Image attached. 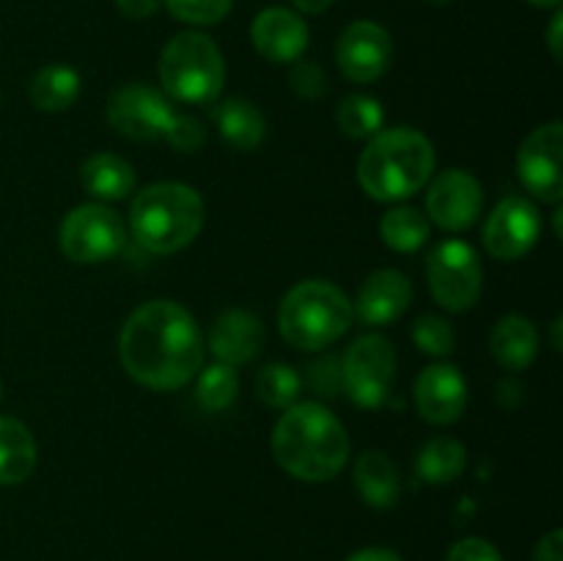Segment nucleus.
<instances>
[{"mask_svg":"<svg viewBox=\"0 0 563 561\" xmlns=\"http://www.w3.org/2000/svg\"><path fill=\"white\" fill-rule=\"evenodd\" d=\"M561 31H563V14H561V11H555L553 22H550V31H548L550 53H553L555 61L563 58V53H561Z\"/></svg>","mask_w":563,"mask_h":561,"instance_id":"nucleus-39","label":"nucleus"},{"mask_svg":"<svg viewBox=\"0 0 563 561\" xmlns=\"http://www.w3.org/2000/svg\"><path fill=\"white\" fill-rule=\"evenodd\" d=\"M563 127L561 121H548L537 127L531 135L522 141L517 152V174L528 193L542 198L544 204H559L563 198Z\"/></svg>","mask_w":563,"mask_h":561,"instance_id":"nucleus-11","label":"nucleus"},{"mask_svg":"<svg viewBox=\"0 0 563 561\" xmlns=\"http://www.w3.org/2000/svg\"><path fill=\"white\" fill-rule=\"evenodd\" d=\"M163 6V0H115V9L126 16V20H148Z\"/></svg>","mask_w":563,"mask_h":561,"instance_id":"nucleus-36","label":"nucleus"},{"mask_svg":"<svg viewBox=\"0 0 563 561\" xmlns=\"http://www.w3.org/2000/svg\"><path fill=\"white\" fill-rule=\"evenodd\" d=\"M467 405V385L465 377L456 366L449 363H434L427 366L416 380V407L423 421L454 424L465 413Z\"/></svg>","mask_w":563,"mask_h":561,"instance_id":"nucleus-15","label":"nucleus"},{"mask_svg":"<svg viewBox=\"0 0 563 561\" xmlns=\"http://www.w3.org/2000/svg\"><path fill=\"white\" fill-rule=\"evenodd\" d=\"M0 399H3V385H0Z\"/></svg>","mask_w":563,"mask_h":561,"instance_id":"nucleus-44","label":"nucleus"},{"mask_svg":"<svg viewBox=\"0 0 563 561\" xmlns=\"http://www.w3.org/2000/svg\"><path fill=\"white\" fill-rule=\"evenodd\" d=\"M434 146L410 127L379 130L357 160V182L374 201H405L429 185Z\"/></svg>","mask_w":563,"mask_h":561,"instance_id":"nucleus-3","label":"nucleus"},{"mask_svg":"<svg viewBox=\"0 0 563 561\" xmlns=\"http://www.w3.org/2000/svg\"><path fill=\"white\" fill-rule=\"evenodd\" d=\"M396 383V350L385 336L366 333L341 358V388L357 407L377 410Z\"/></svg>","mask_w":563,"mask_h":561,"instance_id":"nucleus-7","label":"nucleus"},{"mask_svg":"<svg viewBox=\"0 0 563 561\" xmlns=\"http://www.w3.org/2000/svg\"><path fill=\"white\" fill-rule=\"evenodd\" d=\"M251 42L273 64H295L308 47V25L297 11L269 6L253 20Z\"/></svg>","mask_w":563,"mask_h":561,"instance_id":"nucleus-16","label":"nucleus"},{"mask_svg":"<svg viewBox=\"0 0 563 561\" xmlns=\"http://www.w3.org/2000/svg\"><path fill=\"white\" fill-rule=\"evenodd\" d=\"M528 3L539 6V9H559L561 0H528Z\"/></svg>","mask_w":563,"mask_h":561,"instance_id":"nucleus-41","label":"nucleus"},{"mask_svg":"<svg viewBox=\"0 0 563 561\" xmlns=\"http://www.w3.org/2000/svg\"><path fill=\"white\" fill-rule=\"evenodd\" d=\"M256 396L273 410H286L300 396V374L289 363H269L258 372Z\"/></svg>","mask_w":563,"mask_h":561,"instance_id":"nucleus-28","label":"nucleus"},{"mask_svg":"<svg viewBox=\"0 0 563 561\" xmlns=\"http://www.w3.org/2000/svg\"><path fill=\"white\" fill-rule=\"evenodd\" d=\"M267 333H264L262 319L253 317L251 311H234L220 314V319L214 322L212 333H209V350L218 358V363L225 366H245L253 358L262 352Z\"/></svg>","mask_w":563,"mask_h":561,"instance_id":"nucleus-18","label":"nucleus"},{"mask_svg":"<svg viewBox=\"0 0 563 561\" xmlns=\"http://www.w3.org/2000/svg\"><path fill=\"white\" fill-rule=\"evenodd\" d=\"M542 234L539 209L528 198L509 196L493 209L484 223V245L489 256L500 262H517L526 256Z\"/></svg>","mask_w":563,"mask_h":561,"instance_id":"nucleus-12","label":"nucleus"},{"mask_svg":"<svg viewBox=\"0 0 563 561\" xmlns=\"http://www.w3.org/2000/svg\"><path fill=\"white\" fill-rule=\"evenodd\" d=\"M352 319V300L330 280H302L286 292L278 306L280 336L302 352L335 344L350 330Z\"/></svg>","mask_w":563,"mask_h":561,"instance_id":"nucleus-5","label":"nucleus"},{"mask_svg":"<svg viewBox=\"0 0 563 561\" xmlns=\"http://www.w3.org/2000/svg\"><path fill=\"white\" fill-rule=\"evenodd\" d=\"M165 138H168L176 152H198L207 143V127L196 116L174 113L168 130H165Z\"/></svg>","mask_w":563,"mask_h":561,"instance_id":"nucleus-32","label":"nucleus"},{"mask_svg":"<svg viewBox=\"0 0 563 561\" xmlns=\"http://www.w3.org/2000/svg\"><path fill=\"white\" fill-rule=\"evenodd\" d=\"M339 363V358L335 355H328L322 358L319 363H313L311 366V388L317 391V394H335V388L341 385V369H335V372H330V369Z\"/></svg>","mask_w":563,"mask_h":561,"instance_id":"nucleus-35","label":"nucleus"},{"mask_svg":"<svg viewBox=\"0 0 563 561\" xmlns=\"http://www.w3.org/2000/svg\"><path fill=\"white\" fill-rule=\"evenodd\" d=\"M27 97H31L33 108L44 110V113H60L80 97V75L66 64L44 66L33 75Z\"/></svg>","mask_w":563,"mask_h":561,"instance_id":"nucleus-24","label":"nucleus"},{"mask_svg":"<svg viewBox=\"0 0 563 561\" xmlns=\"http://www.w3.org/2000/svg\"><path fill=\"white\" fill-rule=\"evenodd\" d=\"M445 561H504L500 559L498 548L489 544L482 537H465L449 550V559Z\"/></svg>","mask_w":563,"mask_h":561,"instance_id":"nucleus-34","label":"nucleus"},{"mask_svg":"<svg viewBox=\"0 0 563 561\" xmlns=\"http://www.w3.org/2000/svg\"><path fill=\"white\" fill-rule=\"evenodd\" d=\"M234 0H163L165 9L187 25H214L225 20Z\"/></svg>","mask_w":563,"mask_h":561,"instance_id":"nucleus-31","label":"nucleus"},{"mask_svg":"<svg viewBox=\"0 0 563 561\" xmlns=\"http://www.w3.org/2000/svg\"><path fill=\"white\" fill-rule=\"evenodd\" d=\"M159 82H163L165 94L176 102H218L225 86L223 53L203 33H176L159 55Z\"/></svg>","mask_w":563,"mask_h":561,"instance_id":"nucleus-6","label":"nucleus"},{"mask_svg":"<svg viewBox=\"0 0 563 561\" xmlns=\"http://www.w3.org/2000/svg\"><path fill=\"white\" fill-rule=\"evenodd\" d=\"M203 336L196 317L174 300H152L126 317L119 358L135 383L152 391H176L203 366Z\"/></svg>","mask_w":563,"mask_h":561,"instance_id":"nucleus-1","label":"nucleus"},{"mask_svg":"<svg viewBox=\"0 0 563 561\" xmlns=\"http://www.w3.org/2000/svg\"><path fill=\"white\" fill-rule=\"evenodd\" d=\"M291 6L297 11H302V14H322L324 9L333 6V0H291Z\"/></svg>","mask_w":563,"mask_h":561,"instance_id":"nucleus-40","label":"nucleus"},{"mask_svg":"<svg viewBox=\"0 0 563 561\" xmlns=\"http://www.w3.org/2000/svg\"><path fill=\"white\" fill-rule=\"evenodd\" d=\"M80 185L86 187L88 196L99 201H124L135 193L137 176L135 168L119 154H93L82 163Z\"/></svg>","mask_w":563,"mask_h":561,"instance_id":"nucleus-21","label":"nucleus"},{"mask_svg":"<svg viewBox=\"0 0 563 561\" xmlns=\"http://www.w3.org/2000/svg\"><path fill=\"white\" fill-rule=\"evenodd\" d=\"M176 110L170 108L168 97L163 91L143 82L113 91L108 102V121L119 135L130 141H157L165 138L170 119Z\"/></svg>","mask_w":563,"mask_h":561,"instance_id":"nucleus-10","label":"nucleus"},{"mask_svg":"<svg viewBox=\"0 0 563 561\" xmlns=\"http://www.w3.org/2000/svg\"><path fill=\"white\" fill-rule=\"evenodd\" d=\"M390 61H394V42L383 25L372 20H357L344 28L335 47V64L346 80H379L390 69Z\"/></svg>","mask_w":563,"mask_h":561,"instance_id":"nucleus-13","label":"nucleus"},{"mask_svg":"<svg viewBox=\"0 0 563 561\" xmlns=\"http://www.w3.org/2000/svg\"><path fill=\"white\" fill-rule=\"evenodd\" d=\"M355 487L363 504L374 509H394L401 495L399 465L385 451H363L355 462Z\"/></svg>","mask_w":563,"mask_h":561,"instance_id":"nucleus-19","label":"nucleus"},{"mask_svg":"<svg viewBox=\"0 0 563 561\" xmlns=\"http://www.w3.org/2000/svg\"><path fill=\"white\" fill-rule=\"evenodd\" d=\"M38 449L31 429L22 421L0 416V484H22L36 471Z\"/></svg>","mask_w":563,"mask_h":561,"instance_id":"nucleus-23","label":"nucleus"},{"mask_svg":"<svg viewBox=\"0 0 563 561\" xmlns=\"http://www.w3.org/2000/svg\"><path fill=\"white\" fill-rule=\"evenodd\" d=\"M410 300L412 286L405 273L390 267L377 270L374 275H368V280L357 292V300L352 302V314L363 324L383 328V324L396 322L410 308Z\"/></svg>","mask_w":563,"mask_h":561,"instance_id":"nucleus-17","label":"nucleus"},{"mask_svg":"<svg viewBox=\"0 0 563 561\" xmlns=\"http://www.w3.org/2000/svg\"><path fill=\"white\" fill-rule=\"evenodd\" d=\"M484 190L473 174L462 168L443 170L427 190V218L443 231H465L478 220Z\"/></svg>","mask_w":563,"mask_h":561,"instance_id":"nucleus-14","label":"nucleus"},{"mask_svg":"<svg viewBox=\"0 0 563 561\" xmlns=\"http://www.w3.org/2000/svg\"><path fill=\"white\" fill-rule=\"evenodd\" d=\"M60 251L77 264H99L124 248L126 229L115 209L104 204H80L64 218L58 231Z\"/></svg>","mask_w":563,"mask_h":561,"instance_id":"nucleus-8","label":"nucleus"},{"mask_svg":"<svg viewBox=\"0 0 563 561\" xmlns=\"http://www.w3.org/2000/svg\"><path fill=\"white\" fill-rule=\"evenodd\" d=\"M236 388H240V380H236L234 366L212 363V366L203 369L201 377H198V405L209 413L225 410V407H231V402L236 399Z\"/></svg>","mask_w":563,"mask_h":561,"instance_id":"nucleus-29","label":"nucleus"},{"mask_svg":"<svg viewBox=\"0 0 563 561\" xmlns=\"http://www.w3.org/2000/svg\"><path fill=\"white\" fill-rule=\"evenodd\" d=\"M553 346L561 350V317L553 322Z\"/></svg>","mask_w":563,"mask_h":561,"instance_id":"nucleus-42","label":"nucleus"},{"mask_svg":"<svg viewBox=\"0 0 563 561\" xmlns=\"http://www.w3.org/2000/svg\"><path fill=\"white\" fill-rule=\"evenodd\" d=\"M429 292L449 311H467L482 297L484 270L478 253L462 240H445L427 262Z\"/></svg>","mask_w":563,"mask_h":561,"instance_id":"nucleus-9","label":"nucleus"},{"mask_svg":"<svg viewBox=\"0 0 563 561\" xmlns=\"http://www.w3.org/2000/svg\"><path fill=\"white\" fill-rule=\"evenodd\" d=\"M273 457L300 482H330L350 460V435L324 405L295 402L275 424Z\"/></svg>","mask_w":563,"mask_h":561,"instance_id":"nucleus-2","label":"nucleus"},{"mask_svg":"<svg viewBox=\"0 0 563 561\" xmlns=\"http://www.w3.org/2000/svg\"><path fill=\"white\" fill-rule=\"evenodd\" d=\"M207 207L196 187L181 182H154L143 187L130 207L135 240L152 253H176L203 229Z\"/></svg>","mask_w":563,"mask_h":561,"instance_id":"nucleus-4","label":"nucleus"},{"mask_svg":"<svg viewBox=\"0 0 563 561\" xmlns=\"http://www.w3.org/2000/svg\"><path fill=\"white\" fill-rule=\"evenodd\" d=\"M214 121L229 146L240 148V152H251V148L262 146L264 135H267V119L262 110L245 97H229L214 108Z\"/></svg>","mask_w":563,"mask_h":561,"instance_id":"nucleus-22","label":"nucleus"},{"mask_svg":"<svg viewBox=\"0 0 563 561\" xmlns=\"http://www.w3.org/2000/svg\"><path fill=\"white\" fill-rule=\"evenodd\" d=\"M493 358L509 372H522L531 366L539 355V330L537 324L520 314H509L500 319L489 336Z\"/></svg>","mask_w":563,"mask_h":561,"instance_id":"nucleus-20","label":"nucleus"},{"mask_svg":"<svg viewBox=\"0 0 563 561\" xmlns=\"http://www.w3.org/2000/svg\"><path fill=\"white\" fill-rule=\"evenodd\" d=\"M427 3H432V6H445V3H451V0H427Z\"/></svg>","mask_w":563,"mask_h":561,"instance_id":"nucleus-43","label":"nucleus"},{"mask_svg":"<svg viewBox=\"0 0 563 561\" xmlns=\"http://www.w3.org/2000/svg\"><path fill=\"white\" fill-rule=\"evenodd\" d=\"M412 341L421 352L432 358H445L454 352V330H451L449 319L434 317V314H423V317L416 319L412 324Z\"/></svg>","mask_w":563,"mask_h":561,"instance_id":"nucleus-30","label":"nucleus"},{"mask_svg":"<svg viewBox=\"0 0 563 561\" xmlns=\"http://www.w3.org/2000/svg\"><path fill=\"white\" fill-rule=\"evenodd\" d=\"M289 86L297 97L319 99L328 91V77H324L322 66L313 64V61H295L289 72Z\"/></svg>","mask_w":563,"mask_h":561,"instance_id":"nucleus-33","label":"nucleus"},{"mask_svg":"<svg viewBox=\"0 0 563 561\" xmlns=\"http://www.w3.org/2000/svg\"><path fill=\"white\" fill-rule=\"evenodd\" d=\"M533 561H563V534L555 528L533 550Z\"/></svg>","mask_w":563,"mask_h":561,"instance_id":"nucleus-37","label":"nucleus"},{"mask_svg":"<svg viewBox=\"0 0 563 561\" xmlns=\"http://www.w3.org/2000/svg\"><path fill=\"white\" fill-rule=\"evenodd\" d=\"M346 561H401V556L390 548H363L355 550Z\"/></svg>","mask_w":563,"mask_h":561,"instance_id":"nucleus-38","label":"nucleus"},{"mask_svg":"<svg viewBox=\"0 0 563 561\" xmlns=\"http://www.w3.org/2000/svg\"><path fill=\"white\" fill-rule=\"evenodd\" d=\"M335 121H339L341 132L352 141H366V138H374L379 130H383V105L374 97H366V94H350L339 102V110H335Z\"/></svg>","mask_w":563,"mask_h":561,"instance_id":"nucleus-27","label":"nucleus"},{"mask_svg":"<svg viewBox=\"0 0 563 561\" xmlns=\"http://www.w3.org/2000/svg\"><path fill=\"white\" fill-rule=\"evenodd\" d=\"M467 451L454 438H432L418 451L416 471L427 484H449L465 473Z\"/></svg>","mask_w":563,"mask_h":561,"instance_id":"nucleus-25","label":"nucleus"},{"mask_svg":"<svg viewBox=\"0 0 563 561\" xmlns=\"http://www.w3.org/2000/svg\"><path fill=\"white\" fill-rule=\"evenodd\" d=\"M379 237L399 253H412L429 240V218L416 207H396L379 220Z\"/></svg>","mask_w":563,"mask_h":561,"instance_id":"nucleus-26","label":"nucleus"}]
</instances>
